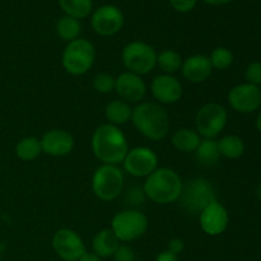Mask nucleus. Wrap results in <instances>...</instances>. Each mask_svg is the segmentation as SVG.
Listing matches in <instances>:
<instances>
[{
	"instance_id": "nucleus-9",
	"label": "nucleus",
	"mask_w": 261,
	"mask_h": 261,
	"mask_svg": "<svg viewBox=\"0 0 261 261\" xmlns=\"http://www.w3.org/2000/svg\"><path fill=\"white\" fill-rule=\"evenodd\" d=\"M180 199L188 211L199 214L217 200L216 191L212 184L201 177L189 181L182 188Z\"/></svg>"
},
{
	"instance_id": "nucleus-33",
	"label": "nucleus",
	"mask_w": 261,
	"mask_h": 261,
	"mask_svg": "<svg viewBox=\"0 0 261 261\" xmlns=\"http://www.w3.org/2000/svg\"><path fill=\"white\" fill-rule=\"evenodd\" d=\"M172 7L175 8L177 12L186 13L190 12L191 9H194L196 4V0H170Z\"/></svg>"
},
{
	"instance_id": "nucleus-20",
	"label": "nucleus",
	"mask_w": 261,
	"mask_h": 261,
	"mask_svg": "<svg viewBox=\"0 0 261 261\" xmlns=\"http://www.w3.org/2000/svg\"><path fill=\"white\" fill-rule=\"evenodd\" d=\"M133 109L127 102L122 99H114L110 103H107L105 109V116L109 120V124L120 126L132 120Z\"/></svg>"
},
{
	"instance_id": "nucleus-8",
	"label": "nucleus",
	"mask_w": 261,
	"mask_h": 261,
	"mask_svg": "<svg viewBox=\"0 0 261 261\" xmlns=\"http://www.w3.org/2000/svg\"><path fill=\"white\" fill-rule=\"evenodd\" d=\"M228 115L222 105L211 102L199 109L195 117L196 132L204 139H214L226 127Z\"/></svg>"
},
{
	"instance_id": "nucleus-23",
	"label": "nucleus",
	"mask_w": 261,
	"mask_h": 261,
	"mask_svg": "<svg viewBox=\"0 0 261 261\" xmlns=\"http://www.w3.org/2000/svg\"><path fill=\"white\" fill-rule=\"evenodd\" d=\"M196 158L204 166H214L222 157L218 142L214 139H203L195 150Z\"/></svg>"
},
{
	"instance_id": "nucleus-21",
	"label": "nucleus",
	"mask_w": 261,
	"mask_h": 261,
	"mask_svg": "<svg viewBox=\"0 0 261 261\" xmlns=\"http://www.w3.org/2000/svg\"><path fill=\"white\" fill-rule=\"evenodd\" d=\"M201 142V137L198 134L196 130L182 127L175 132L172 135V145L182 153L195 152Z\"/></svg>"
},
{
	"instance_id": "nucleus-15",
	"label": "nucleus",
	"mask_w": 261,
	"mask_h": 261,
	"mask_svg": "<svg viewBox=\"0 0 261 261\" xmlns=\"http://www.w3.org/2000/svg\"><path fill=\"white\" fill-rule=\"evenodd\" d=\"M150 92L160 103H176L182 97V84L176 76L170 74H160L150 84Z\"/></svg>"
},
{
	"instance_id": "nucleus-37",
	"label": "nucleus",
	"mask_w": 261,
	"mask_h": 261,
	"mask_svg": "<svg viewBox=\"0 0 261 261\" xmlns=\"http://www.w3.org/2000/svg\"><path fill=\"white\" fill-rule=\"evenodd\" d=\"M204 2L212 5H221V4H227V3L232 2V0H204Z\"/></svg>"
},
{
	"instance_id": "nucleus-14",
	"label": "nucleus",
	"mask_w": 261,
	"mask_h": 261,
	"mask_svg": "<svg viewBox=\"0 0 261 261\" xmlns=\"http://www.w3.org/2000/svg\"><path fill=\"white\" fill-rule=\"evenodd\" d=\"M115 91L122 101L127 103H138L144 98L147 87L142 76L130 71H124L115 78Z\"/></svg>"
},
{
	"instance_id": "nucleus-7",
	"label": "nucleus",
	"mask_w": 261,
	"mask_h": 261,
	"mask_svg": "<svg viewBox=\"0 0 261 261\" xmlns=\"http://www.w3.org/2000/svg\"><path fill=\"white\" fill-rule=\"evenodd\" d=\"M111 229L120 242H132L140 239L148 229V218L135 209L119 212L111 221Z\"/></svg>"
},
{
	"instance_id": "nucleus-13",
	"label": "nucleus",
	"mask_w": 261,
	"mask_h": 261,
	"mask_svg": "<svg viewBox=\"0 0 261 261\" xmlns=\"http://www.w3.org/2000/svg\"><path fill=\"white\" fill-rule=\"evenodd\" d=\"M124 24V15L114 5H103L92 15V27L99 36H112L119 32Z\"/></svg>"
},
{
	"instance_id": "nucleus-25",
	"label": "nucleus",
	"mask_w": 261,
	"mask_h": 261,
	"mask_svg": "<svg viewBox=\"0 0 261 261\" xmlns=\"http://www.w3.org/2000/svg\"><path fill=\"white\" fill-rule=\"evenodd\" d=\"M182 58L175 50L168 48V50H163L162 53L157 55V65L165 74L173 75L175 73H177L182 66Z\"/></svg>"
},
{
	"instance_id": "nucleus-27",
	"label": "nucleus",
	"mask_w": 261,
	"mask_h": 261,
	"mask_svg": "<svg viewBox=\"0 0 261 261\" xmlns=\"http://www.w3.org/2000/svg\"><path fill=\"white\" fill-rule=\"evenodd\" d=\"M59 3L66 15L75 19L86 18L92 10V0H59Z\"/></svg>"
},
{
	"instance_id": "nucleus-4",
	"label": "nucleus",
	"mask_w": 261,
	"mask_h": 261,
	"mask_svg": "<svg viewBox=\"0 0 261 261\" xmlns=\"http://www.w3.org/2000/svg\"><path fill=\"white\" fill-rule=\"evenodd\" d=\"M96 60V48L93 43L84 38H76L66 45L61 56V64L66 73L71 75H83L93 66Z\"/></svg>"
},
{
	"instance_id": "nucleus-31",
	"label": "nucleus",
	"mask_w": 261,
	"mask_h": 261,
	"mask_svg": "<svg viewBox=\"0 0 261 261\" xmlns=\"http://www.w3.org/2000/svg\"><path fill=\"white\" fill-rule=\"evenodd\" d=\"M112 257L114 261H135L134 250L127 245H120Z\"/></svg>"
},
{
	"instance_id": "nucleus-30",
	"label": "nucleus",
	"mask_w": 261,
	"mask_h": 261,
	"mask_svg": "<svg viewBox=\"0 0 261 261\" xmlns=\"http://www.w3.org/2000/svg\"><path fill=\"white\" fill-rule=\"evenodd\" d=\"M245 78L247 83L254 86H261V61H254L250 64L245 71Z\"/></svg>"
},
{
	"instance_id": "nucleus-17",
	"label": "nucleus",
	"mask_w": 261,
	"mask_h": 261,
	"mask_svg": "<svg viewBox=\"0 0 261 261\" xmlns=\"http://www.w3.org/2000/svg\"><path fill=\"white\" fill-rule=\"evenodd\" d=\"M42 153L51 157H64L68 155L74 148V138L64 129H51L41 138Z\"/></svg>"
},
{
	"instance_id": "nucleus-1",
	"label": "nucleus",
	"mask_w": 261,
	"mask_h": 261,
	"mask_svg": "<svg viewBox=\"0 0 261 261\" xmlns=\"http://www.w3.org/2000/svg\"><path fill=\"white\" fill-rule=\"evenodd\" d=\"M92 150L103 165L119 166L129 152V144L119 126L103 124L92 135Z\"/></svg>"
},
{
	"instance_id": "nucleus-38",
	"label": "nucleus",
	"mask_w": 261,
	"mask_h": 261,
	"mask_svg": "<svg viewBox=\"0 0 261 261\" xmlns=\"http://www.w3.org/2000/svg\"><path fill=\"white\" fill-rule=\"evenodd\" d=\"M256 127H257V130H259V132L261 133V111H260V114L257 115V119H256Z\"/></svg>"
},
{
	"instance_id": "nucleus-6",
	"label": "nucleus",
	"mask_w": 261,
	"mask_h": 261,
	"mask_svg": "<svg viewBox=\"0 0 261 261\" xmlns=\"http://www.w3.org/2000/svg\"><path fill=\"white\" fill-rule=\"evenodd\" d=\"M121 58L127 71L140 76L150 73L157 65L155 50L142 41H133L127 43L122 50Z\"/></svg>"
},
{
	"instance_id": "nucleus-34",
	"label": "nucleus",
	"mask_w": 261,
	"mask_h": 261,
	"mask_svg": "<svg viewBox=\"0 0 261 261\" xmlns=\"http://www.w3.org/2000/svg\"><path fill=\"white\" fill-rule=\"evenodd\" d=\"M185 249V244H184L182 240L180 239H172L170 242H168V247H167V251L172 252V254L177 255L181 254Z\"/></svg>"
},
{
	"instance_id": "nucleus-26",
	"label": "nucleus",
	"mask_w": 261,
	"mask_h": 261,
	"mask_svg": "<svg viewBox=\"0 0 261 261\" xmlns=\"http://www.w3.org/2000/svg\"><path fill=\"white\" fill-rule=\"evenodd\" d=\"M81 31L82 25L79 20L73 17H69V15L60 18L58 24H56V32H58L59 37L61 40L66 41V42H71V41L76 40Z\"/></svg>"
},
{
	"instance_id": "nucleus-22",
	"label": "nucleus",
	"mask_w": 261,
	"mask_h": 261,
	"mask_svg": "<svg viewBox=\"0 0 261 261\" xmlns=\"http://www.w3.org/2000/svg\"><path fill=\"white\" fill-rule=\"evenodd\" d=\"M41 153H42L41 139L36 137L23 138L15 145V154L20 161H24V162L35 161L36 158L40 157Z\"/></svg>"
},
{
	"instance_id": "nucleus-24",
	"label": "nucleus",
	"mask_w": 261,
	"mask_h": 261,
	"mask_svg": "<svg viewBox=\"0 0 261 261\" xmlns=\"http://www.w3.org/2000/svg\"><path fill=\"white\" fill-rule=\"evenodd\" d=\"M219 152L227 160H239L245 153V143L237 135H226L218 140Z\"/></svg>"
},
{
	"instance_id": "nucleus-35",
	"label": "nucleus",
	"mask_w": 261,
	"mask_h": 261,
	"mask_svg": "<svg viewBox=\"0 0 261 261\" xmlns=\"http://www.w3.org/2000/svg\"><path fill=\"white\" fill-rule=\"evenodd\" d=\"M155 261H180V259H178L177 255L172 254V252L166 250V251H162L161 254L157 255Z\"/></svg>"
},
{
	"instance_id": "nucleus-28",
	"label": "nucleus",
	"mask_w": 261,
	"mask_h": 261,
	"mask_svg": "<svg viewBox=\"0 0 261 261\" xmlns=\"http://www.w3.org/2000/svg\"><path fill=\"white\" fill-rule=\"evenodd\" d=\"M209 60L213 68L218 70H226L233 63V54L227 47H217L212 51Z\"/></svg>"
},
{
	"instance_id": "nucleus-3",
	"label": "nucleus",
	"mask_w": 261,
	"mask_h": 261,
	"mask_svg": "<svg viewBox=\"0 0 261 261\" xmlns=\"http://www.w3.org/2000/svg\"><path fill=\"white\" fill-rule=\"evenodd\" d=\"M132 121L135 129L149 140L163 139L170 130L167 111L154 102H143L133 110Z\"/></svg>"
},
{
	"instance_id": "nucleus-12",
	"label": "nucleus",
	"mask_w": 261,
	"mask_h": 261,
	"mask_svg": "<svg viewBox=\"0 0 261 261\" xmlns=\"http://www.w3.org/2000/svg\"><path fill=\"white\" fill-rule=\"evenodd\" d=\"M228 103L240 114H252L261 106V88L250 83L239 84L229 91Z\"/></svg>"
},
{
	"instance_id": "nucleus-36",
	"label": "nucleus",
	"mask_w": 261,
	"mask_h": 261,
	"mask_svg": "<svg viewBox=\"0 0 261 261\" xmlns=\"http://www.w3.org/2000/svg\"><path fill=\"white\" fill-rule=\"evenodd\" d=\"M78 261H102V257H99L98 255L94 254V252L86 251Z\"/></svg>"
},
{
	"instance_id": "nucleus-18",
	"label": "nucleus",
	"mask_w": 261,
	"mask_h": 261,
	"mask_svg": "<svg viewBox=\"0 0 261 261\" xmlns=\"http://www.w3.org/2000/svg\"><path fill=\"white\" fill-rule=\"evenodd\" d=\"M213 66H212L209 56L206 55H193L184 60L181 66L182 76L188 82L199 84L205 82L212 75Z\"/></svg>"
},
{
	"instance_id": "nucleus-10",
	"label": "nucleus",
	"mask_w": 261,
	"mask_h": 261,
	"mask_svg": "<svg viewBox=\"0 0 261 261\" xmlns=\"http://www.w3.org/2000/svg\"><path fill=\"white\" fill-rule=\"evenodd\" d=\"M122 166L134 177H148L158 168V157L150 148L135 147L126 153Z\"/></svg>"
},
{
	"instance_id": "nucleus-29",
	"label": "nucleus",
	"mask_w": 261,
	"mask_h": 261,
	"mask_svg": "<svg viewBox=\"0 0 261 261\" xmlns=\"http://www.w3.org/2000/svg\"><path fill=\"white\" fill-rule=\"evenodd\" d=\"M93 88L98 93H110L115 89V78L109 73H98L93 78Z\"/></svg>"
},
{
	"instance_id": "nucleus-11",
	"label": "nucleus",
	"mask_w": 261,
	"mask_h": 261,
	"mask_svg": "<svg viewBox=\"0 0 261 261\" xmlns=\"http://www.w3.org/2000/svg\"><path fill=\"white\" fill-rule=\"evenodd\" d=\"M53 249L64 261H78L87 251L82 237L75 231L69 228L58 229L54 233Z\"/></svg>"
},
{
	"instance_id": "nucleus-5",
	"label": "nucleus",
	"mask_w": 261,
	"mask_h": 261,
	"mask_svg": "<svg viewBox=\"0 0 261 261\" xmlns=\"http://www.w3.org/2000/svg\"><path fill=\"white\" fill-rule=\"evenodd\" d=\"M124 182V173L117 166L102 165L94 171L92 190L99 200L112 201L122 193Z\"/></svg>"
},
{
	"instance_id": "nucleus-16",
	"label": "nucleus",
	"mask_w": 261,
	"mask_h": 261,
	"mask_svg": "<svg viewBox=\"0 0 261 261\" xmlns=\"http://www.w3.org/2000/svg\"><path fill=\"white\" fill-rule=\"evenodd\" d=\"M199 221L204 233L208 236H219L227 229L229 216L227 209L216 200L201 212Z\"/></svg>"
},
{
	"instance_id": "nucleus-32",
	"label": "nucleus",
	"mask_w": 261,
	"mask_h": 261,
	"mask_svg": "<svg viewBox=\"0 0 261 261\" xmlns=\"http://www.w3.org/2000/svg\"><path fill=\"white\" fill-rule=\"evenodd\" d=\"M147 198L144 194V190L143 188H139V186H133V188L129 189L126 194V200L129 204H133V205H139V204H143L144 199Z\"/></svg>"
},
{
	"instance_id": "nucleus-19",
	"label": "nucleus",
	"mask_w": 261,
	"mask_h": 261,
	"mask_svg": "<svg viewBox=\"0 0 261 261\" xmlns=\"http://www.w3.org/2000/svg\"><path fill=\"white\" fill-rule=\"evenodd\" d=\"M120 246V240L114 233L111 228H103L94 236L92 242V249L94 254L99 257H110L115 254Z\"/></svg>"
},
{
	"instance_id": "nucleus-2",
	"label": "nucleus",
	"mask_w": 261,
	"mask_h": 261,
	"mask_svg": "<svg viewBox=\"0 0 261 261\" xmlns=\"http://www.w3.org/2000/svg\"><path fill=\"white\" fill-rule=\"evenodd\" d=\"M184 184L180 175L168 167L157 168L145 177L143 190L145 196L155 204L167 205L178 200L182 193Z\"/></svg>"
}]
</instances>
